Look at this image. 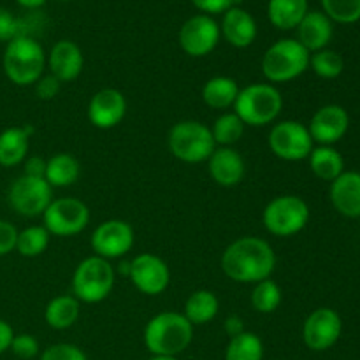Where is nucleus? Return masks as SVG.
Listing matches in <instances>:
<instances>
[{"mask_svg":"<svg viewBox=\"0 0 360 360\" xmlns=\"http://www.w3.org/2000/svg\"><path fill=\"white\" fill-rule=\"evenodd\" d=\"M276 267L273 246L255 236L236 239L221 255V271L236 283H259L267 280Z\"/></svg>","mask_w":360,"mask_h":360,"instance_id":"1","label":"nucleus"},{"mask_svg":"<svg viewBox=\"0 0 360 360\" xmlns=\"http://www.w3.org/2000/svg\"><path fill=\"white\" fill-rule=\"evenodd\" d=\"M143 338L151 355L178 357L193 341V326L183 313L164 311L146 323Z\"/></svg>","mask_w":360,"mask_h":360,"instance_id":"2","label":"nucleus"},{"mask_svg":"<svg viewBox=\"0 0 360 360\" xmlns=\"http://www.w3.org/2000/svg\"><path fill=\"white\" fill-rule=\"evenodd\" d=\"M2 65L11 83L16 86H32L44 72L46 53L34 37L20 35L7 42Z\"/></svg>","mask_w":360,"mask_h":360,"instance_id":"3","label":"nucleus"},{"mask_svg":"<svg viewBox=\"0 0 360 360\" xmlns=\"http://www.w3.org/2000/svg\"><path fill=\"white\" fill-rule=\"evenodd\" d=\"M283 109V97L271 83H255L239 90L234 112L245 125L264 127L278 120Z\"/></svg>","mask_w":360,"mask_h":360,"instance_id":"4","label":"nucleus"},{"mask_svg":"<svg viewBox=\"0 0 360 360\" xmlns=\"http://www.w3.org/2000/svg\"><path fill=\"white\" fill-rule=\"evenodd\" d=\"M309 56L311 53L297 39H280L264 53L262 74L271 84L288 83L306 72Z\"/></svg>","mask_w":360,"mask_h":360,"instance_id":"5","label":"nucleus"},{"mask_svg":"<svg viewBox=\"0 0 360 360\" xmlns=\"http://www.w3.org/2000/svg\"><path fill=\"white\" fill-rule=\"evenodd\" d=\"M116 273L109 260L94 255L81 260L72 274V295L79 302L97 304L109 297Z\"/></svg>","mask_w":360,"mask_h":360,"instance_id":"6","label":"nucleus"},{"mask_svg":"<svg viewBox=\"0 0 360 360\" xmlns=\"http://www.w3.org/2000/svg\"><path fill=\"white\" fill-rule=\"evenodd\" d=\"M167 144L171 153L185 164L207 162L211 153L217 150L210 127L195 120H185L172 125Z\"/></svg>","mask_w":360,"mask_h":360,"instance_id":"7","label":"nucleus"},{"mask_svg":"<svg viewBox=\"0 0 360 360\" xmlns=\"http://www.w3.org/2000/svg\"><path fill=\"white\" fill-rule=\"evenodd\" d=\"M264 227L278 238L299 234L309 221V206L299 195L274 197L262 213Z\"/></svg>","mask_w":360,"mask_h":360,"instance_id":"8","label":"nucleus"},{"mask_svg":"<svg viewBox=\"0 0 360 360\" xmlns=\"http://www.w3.org/2000/svg\"><path fill=\"white\" fill-rule=\"evenodd\" d=\"M46 231L51 236L58 238H70L84 229L90 224V210L86 204L74 197H60L53 199L48 210L42 214Z\"/></svg>","mask_w":360,"mask_h":360,"instance_id":"9","label":"nucleus"},{"mask_svg":"<svg viewBox=\"0 0 360 360\" xmlns=\"http://www.w3.org/2000/svg\"><path fill=\"white\" fill-rule=\"evenodd\" d=\"M267 143L278 158L287 162L306 160L313 150L308 127L295 120H283L273 125Z\"/></svg>","mask_w":360,"mask_h":360,"instance_id":"10","label":"nucleus"},{"mask_svg":"<svg viewBox=\"0 0 360 360\" xmlns=\"http://www.w3.org/2000/svg\"><path fill=\"white\" fill-rule=\"evenodd\" d=\"M9 206L18 214L27 218L42 217L53 200V188L44 178L20 176L14 179L7 192Z\"/></svg>","mask_w":360,"mask_h":360,"instance_id":"11","label":"nucleus"},{"mask_svg":"<svg viewBox=\"0 0 360 360\" xmlns=\"http://www.w3.org/2000/svg\"><path fill=\"white\" fill-rule=\"evenodd\" d=\"M220 25L207 14H195L188 18L179 28V46L193 58H202L217 48L220 41Z\"/></svg>","mask_w":360,"mask_h":360,"instance_id":"12","label":"nucleus"},{"mask_svg":"<svg viewBox=\"0 0 360 360\" xmlns=\"http://www.w3.org/2000/svg\"><path fill=\"white\" fill-rule=\"evenodd\" d=\"M134 241H136V236L129 221L105 220L94 231L90 245L95 255L112 260L127 255L132 250Z\"/></svg>","mask_w":360,"mask_h":360,"instance_id":"13","label":"nucleus"},{"mask_svg":"<svg viewBox=\"0 0 360 360\" xmlns=\"http://www.w3.org/2000/svg\"><path fill=\"white\" fill-rule=\"evenodd\" d=\"M343 322L333 308H319L304 320L302 341L313 352H326L340 341Z\"/></svg>","mask_w":360,"mask_h":360,"instance_id":"14","label":"nucleus"},{"mask_svg":"<svg viewBox=\"0 0 360 360\" xmlns=\"http://www.w3.org/2000/svg\"><path fill=\"white\" fill-rule=\"evenodd\" d=\"M130 281L144 295H160L171 283V271L165 260L153 253H139L130 260Z\"/></svg>","mask_w":360,"mask_h":360,"instance_id":"15","label":"nucleus"},{"mask_svg":"<svg viewBox=\"0 0 360 360\" xmlns=\"http://www.w3.org/2000/svg\"><path fill=\"white\" fill-rule=\"evenodd\" d=\"M348 127H350V116L347 109L338 104H329L320 108L313 115L308 130L313 143H319L320 146H334L347 136Z\"/></svg>","mask_w":360,"mask_h":360,"instance_id":"16","label":"nucleus"},{"mask_svg":"<svg viewBox=\"0 0 360 360\" xmlns=\"http://www.w3.org/2000/svg\"><path fill=\"white\" fill-rule=\"evenodd\" d=\"M127 115V98L116 88L97 91L88 102V120L101 130L115 129Z\"/></svg>","mask_w":360,"mask_h":360,"instance_id":"17","label":"nucleus"},{"mask_svg":"<svg viewBox=\"0 0 360 360\" xmlns=\"http://www.w3.org/2000/svg\"><path fill=\"white\" fill-rule=\"evenodd\" d=\"M46 65L60 83H70L83 72L84 56L79 46L69 39H62L51 48L46 56Z\"/></svg>","mask_w":360,"mask_h":360,"instance_id":"18","label":"nucleus"},{"mask_svg":"<svg viewBox=\"0 0 360 360\" xmlns=\"http://www.w3.org/2000/svg\"><path fill=\"white\" fill-rule=\"evenodd\" d=\"M207 171L217 185L231 188L239 185L245 178L246 165L241 153L234 148L217 146V150L207 158Z\"/></svg>","mask_w":360,"mask_h":360,"instance_id":"19","label":"nucleus"},{"mask_svg":"<svg viewBox=\"0 0 360 360\" xmlns=\"http://www.w3.org/2000/svg\"><path fill=\"white\" fill-rule=\"evenodd\" d=\"M220 34L225 41L234 48H248L257 39V21L252 14L243 7L234 6L224 13Z\"/></svg>","mask_w":360,"mask_h":360,"instance_id":"20","label":"nucleus"},{"mask_svg":"<svg viewBox=\"0 0 360 360\" xmlns=\"http://www.w3.org/2000/svg\"><path fill=\"white\" fill-rule=\"evenodd\" d=\"M330 202L343 217L360 218V172H343L330 183Z\"/></svg>","mask_w":360,"mask_h":360,"instance_id":"21","label":"nucleus"},{"mask_svg":"<svg viewBox=\"0 0 360 360\" xmlns=\"http://www.w3.org/2000/svg\"><path fill=\"white\" fill-rule=\"evenodd\" d=\"M295 30H297V41L309 53L326 49L334 34L333 21L320 11H308Z\"/></svg>","mask_w":360,"mask_h":360,"instance_id":"22","label":"nucleus"},{"mask_svg":"<svg viewBox=\"0 0 360 360\" xmlns=\"http://www.w3.org/2000/svg\"><path fill=\"white\" fill-rule=\"evenodd\" d=\"M81 176V164L74 155L56 153L46 160L44 179L51 188H65L72 186Z\"/></svg>","mask_w":360,"mask_h":360,"instance_id":"23","label":"nucleus"},{"mask_svg":"<svg viewBox=\"0 0 360 360\" xmlns=\"http://www.w3.org/2000/svg\"><path fill=\"white\" fill-rule=\"evenodd\" d=\"M308 14V0H269L267 16L278 30H294Z\"/></svg>","mask_w":360,"mask_h":360,"instance_id":"24","label":"nucleus"},{"mask_svg":"<svg viewBox=\"0 0 360 360\" xmlns=\"http://www.w3.org/2000/svg\"><path fill=\"white\" fill-rule=\"evenodd\" d=\"M28 139L25 127H11L0 132V165L14 167L27 160Z\"/></svg>","mask_w":360,"mask_h":360,"instance_id":"25","label":"nucleus"},{"mask_svg":"<svg viewBox=\"0 0 360 360\" xmlns=\"http://www.w3.org/2000/svg\"><path fill=\"white\" fill-rule=\"evenodd\" d=\"M79 315L81 302L74 295H56L48 302L44 311L46 323L56 330H65L72 327Z\"/></svg>","mask_w":360,"mask_h":360,"instance_id":"26","label":"nucleus"},{"mask_svg":"<svg viewBox=\"0 0 360 360\" xmlns=\"http://www.w3.org/2000/svg\"><path fill=\"white\" fill-rule=\"evenodd\" d=\"M220 309V301L211 290H195L190 294V297L185 302V311L183 316L195 326H206L213 322Z\"/></svg>","mask_w":360,"mask_h":360,"instance_id":"27","label":"nucleus"},{"mask_svg":"<svg viewBox=\"0 0 360 360\" xmlns=\"http://www.w3.org/2000/svg\"><path fill=\"white\" fill-rule=\"evenodd\" d=\"M309 167L316 178L333 183L338 176L345 172V160L334 146L313 148L308 157Z\"/></svg>","mask_w":360,"mask_h":360,"instance_id":"28","label":"nucleus"},{"mask_svg":"<svg viewBox=\"0 0 360 360\" xmlns=\"http://www.w3.org/2000/svg\"><path fill=\"white\" fill-rule=\"evenodd\" d=\"M239 95V86L236 79L229 76H214L206 81L202 86L204 104L213 109L234 108V102Z\"/></svg>","mask_w":360,"mask_h":360,"instance_id":"29","label":"nucleus"},{"mask_svg":"<svg viewBox=\"0 0 360 360\" xmlns=\"http://www.w3.org/2000/svg\"><path fill=\"white\" fill-rule=\"evenodd\" d=\"M225 360H264L262 340L248 330L231 338L225 350Z\"/></svg>","mask_w":360,"mask_h":360,"instance_id":"30","label":"nucleus"},{"mask_svg":"<svg viewBox=\"0 0 360 360\" xmlns=\"http://www.w3.org/2000/svg\"><path fill=\"white\" fill-rule=\"evenodd\" d=\"M245 127L246 125L236 112H224V115L214 120L213 127H211L214 144L232 148L243 137Z\"/></svg>","mask_w":360,"mask_h":360,"instance_id":"31","label":"nucleus"},{"mask_svg":"<svg viewBox=\"0 0 360 360\" xmlns=\"http://www.w3.org/2000/svg\"><path fill=\"white\" fill-rule=\"evenodd\" d=\"M49 239H51V234L46 231L44 225H32V227L18 232L16 252L20 255L28 257V259L39 257L48 250Z\"/></svg>","mask_w":360,"mask_h":360,"instance_id":"32","label":"nucleus"},{"mask_svg":"<svg viewBox=\"0 0 360 360\" xmlns=\"http://www.w3.org/2000/svg\"><path fill=\"white\" fill-rule=\"evenodd\" d=\"M281 288L276 281H273L271 278L267 280L259 281L255 283L252 290V306L255 311L262 313V315H269L274 313L281 304Z\"/></svg>","mask_w":360,"mask_h":360,"instance_id":"33","label":"nucleus"},{"mask_svg":"<svg viewBox=\"0 0 360 360\" xmlns=\"http://www.w3.org/2000/svg\"><path fill=\"white\" fill-rule=\"evenodd\" d=\"M309 67L313 72L323 79H336L345 70V60L334 49H320L309 56Z\"/></svg>","mask_w":360,"mask_h":360,"instance_id":"34","label":"nucleus"},{"mask_svg":"<svg viewBox=\"0 0 360 360\" xmlns=\"http://www.w3.org/2000/svg\"><path fill=\"white\" fill-rule=\"evenodd\" d=\"M322 7L323 14L336 23L352 25L360 20V0H322Z\"/></svg>","mask_w":360,"mask_h":360,"instance_id":"35","label":"nucleus"},{"mask_svg":"<svg viewBox=\"0 0 360 360\" xmlns=\"http://www.w3.org/2000/svg\"><path fill=\"white\" fill-rule=\"evenodd\" d=\"M41 360H88L79 347L70 343L51 345L41 354Z\"/></svg>","mask_w":360,"mask_h":360,"instance_id":"36","label":"nucleus"},{"mask_svg":"<svg viewBox=\"0 0 360 360\" xmlns=\"http://www.w3.org/2000/svg\"><path fill=\"white\" fill-rule=\"evenodd\" d=\"M11 352L21 360H30L39 355V341L32 334H14Z\"/></svg>","mask_w":360,"mask_h":360,"instance_id":"37","label":"nucleus"},{"mask_svg":"<svg viewBox=\"0 0 360 360\" xmlns=\"http://www.w3.org/2000/svg\"><path fill=\"white\" fill-rule=\"evenodd\" d=\"M23 35V25L11 11L0 7V42H9Z\"/></svg>","mask_w":360,"mask_h":360,"instance_id":"38","label":"nucleus"},{"mask_svg":"<svg viewBox=\"0 0 360 360\" xmlns=\"http://www.w3.org/2000/svg\"><path fill=\"white\" fill-rule=\"evenodd\" d=\"M18 231L13 224L6 220H0V257L16 250Z\"/></svg>","mask_w":360,"mask_h":360,"instance_id":"39","label":"nucleus"},{"mask_svg":"<svg viewBox=\"0 0 360 360\" xmlns=\"http://www.w3.org/2000/svg\"><path fill=\"white\" fill-rule=\"evenodd\" d=\"M193 6L199 11H202V14H221L227 13L229 9H232L234 6H238V0H192Z\"/></svg>","mask_w":360,"mask_h":360,"instance_id":"40","label":"nucleus"},{"mask_svg":"<svg viewBox=\"0 0 360 360\" xmlns=\"http://www.w3.org/2000/svg\"><path fill=\"white\" fill-rule=\"evenodd\" d=\"M60 86H62V83L55 76H42L35 83V94L42 101H51L60 94Z\"/></svg>","mask_w":360,"mask_h":360,"instance_id":"41","label":"nucleus"},{"mask_svg":"<svg viewBox=\"0 0 360 360\" xmlns=\"http://www.w3.org/2000/svg\"><path fill=\"white\" fill-rule=\"evenodd\" d=\"M25 176L30 178H44L46 176V160L41 157H30L25 160Z\"/></svg>","mask_w":360,"mask_h":360,"instance_id":"42","label":"nucleus"},{"mask_svg":"<svg viewBox=\"0 0 360 360\" xmlns=\"http://www.w3.org/2000/svg\"><path fill=\"white\" fill-rule=\"evenodd\" d=\"M14 330L6 320H0V355L6 354L11 348V343H13Z\"/></svg>","mask_w":360,"mask_h":360,"instance_id":"43","label":"nucleus"},{"mask_svg":"<svg viewBox=\"0 0 360 360\" xmlns=\"http://www.w3.org/2000/svg\"><path fill=\"white\" fill-rule=\"evenodd\" d=\"M225 330H227L229 336L236 338V336H239V334L245 333L246 329H245V323H243V320L239 319V316L232 315L225 320Z\"/></svg>","mask_w":360,"mask_h":360,"instance_id":"44","label":"nucleus"},{"mask_svg":"<svg viewBox=\"0 0 360 360\" xmlns=\"http://www.w3.org/2000/svg\"><path fill=\"white\" fill-rule=\"evenodd\" d=\"M18 4H20L21 7H25V9H39V7H42L46 4V0H16Z\"/></svg>","mask_w":360,"mask_h":360,"instance_id":"45","label":"nucleus"},{"mask_svg":"<svg viewBox=\"0 0 360 360\" xmlns=\"http://www.w3.org/2000/svg\"><path fill=\"white\" fill-rule=\"evenodd\" d=\"M150 360H179L178 357H165V355H153Z\"/></svg>","mask_w":360,"mask_h":360,"instance_id":"46","label":"nucleus"},{"mask_svg":"<svg viewBox=\"0 0 360 360\" xmlns=\"http://www.w3.org/2000/svg\"><path fill=\"white\" fill-rule=\"evenodd\" d=\"M58 2H70V0H58Z\"/></svg>","mask_w":360,"mask_h":360,"instance_id":"47","label":"nucleus"}]
</instances>
